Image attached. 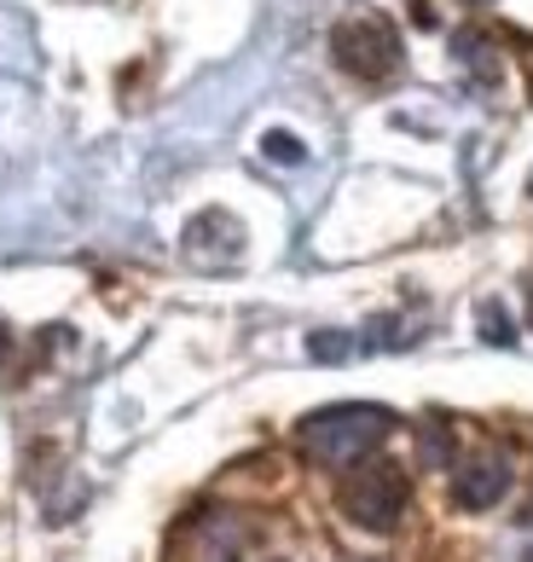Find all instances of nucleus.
I'll return each instance as SVG.
<instances>
[{
  "mask_svg": "<svg viewBox=\"0 0 533 562\" xmlns=\"http://www.w3.org/2000/svg\"><path fill=\"white\" fill-rule=\"evenodd\" d=\"M388 424L395 418H388L383 406H325L302 424V452L325 470H348L383 441Z\"/></svg>",
  "mask_w": 533,
  "mask_h": 562,
  "instance_id": "obj_1",
  "label": "nucleus"
},
{
  "mask_svg": "<svg viewBox=\"0 0 533 562\" xmlns=\"http://www.w3.org/2000/svg\"><path fill=\"white\" fill-rule=\"evenodd\" d=\"M522 562H533V551H528V557H522Z\"/></svg>",
  "mask_w": 533,
  "mask_h": 562,
  "instance_id": "obj_7",
  "label": "nucleus"
},
{
  "mask_svg": "<svg viewBox=\"0 0 533 562\" xmlns=\"http://www.w3.org/2000/svg\"><path fill=\"white\" fill-rule=\"evenodd\" d=\"M331 47H337V65L348 76H360V81H383V76L400 70V35L388 30V18H377V12L342 18Z\"/></svg>",
  "mask_w": 533,
  "mask_h": 562,
  "instance_id": "obj_3",
  "label": "nucleus"
},
{
  "mask_svg": "<svg viewBox=\"0 0 533 562\" xmlns=\"http://www.w3.org/2000/svg\"><path fill=\"white\" fill-rule=\"evenodd\" d=\"M504 487H510V464L499 452H487V458H469V464L458 470V505L464 510H487V505H499L504 498Z\"/></svg>",
  "mask_w": 533,
  "mask_h": 562,
  "instance_id": "obj_4",
  "label": "nucleus"
},
{
  "mask_svg": "<svg viewBox=\"0 0 533 562\" xmlns=\"http://www.w3.org/2000/svg\"><path fill=\"white\" fill-rule=\"evenodd\" d=\"M342 516L348 522H360V528H372V533H388L406 516V498H412V487H406V475L400 464H383V458H360L354 470H348V482H342Z\"/></svg>",
  "mask_w": 533,
  "mask_h": 562,
  "instance_id": "obj_2",
  "label": "nucleus"
},
{
  "mask_svg": "<svg viewBox=\"0 0 533 562\" xmlns=\"http://www.w3.org/2000/svg\"><path fill=\"white\" fill-rule=\"evenodd\" d=\"M487 337H494V342H510V325H504V314H499V307H487Z\"/></svg>",
  "mask_w": 533,
  "mask_h": 562,
  "instance_id": "obj_6",
  "label": "nucleus"
},
{
  "mask_svg": "<svg viewBox=\"0 0 533 562\" xmlns=\"http://www.w3.org/2000/svg\"><path fill=\"white\" fill-rule=\"evenodd\" d=\"M266 157H273V162H302V139H291V134H266Z\"/></svg>",
  "mask_w": 533,
  "mask_h": 562,
  "instance_id": "obj_5",
  "label": "nucleus"
}]
</instances>
